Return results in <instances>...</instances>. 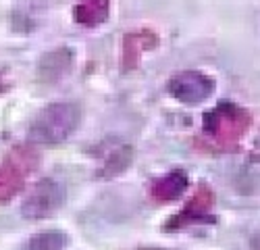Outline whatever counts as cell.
<instances>
[{
    "label": "cell",
    "instance_id": "8",
    "mask_svg": "<svg viewBox=\"0 0 260 250\" xmlns=\"http://www.w3.org/2000/svg\"><path fill=\"white\" fill-rule=\"evenodd\" d=\"M111 13V0H77L73 9V17L79 25L96 27L108 19Z\"/></svg>",
    "mask_w": 260,
    "mask_h": 250
},
{
    "label": "cell",
    "instance_id": "9",
    "mask_svg": "<svg viewBox=\"0 0 260 250\" xmlns=\"http://www.w3.org/2000/svg\"><path fill=\"white\" fill-rule=\"evenodd\" d=\"M212 204H214V194H212V190H208L206 185H200V190L196 192V196L191 198V202L185 206V211L181 213V217L177 215L175 219L181 223L179 227H183V223L185 221H210L208 217H204V213L208 211V208H212Z\"/></svg>",
    "mask_w": 260,
    "mask_h": 250
},
{
    "label": "cell",
    "instance_id": "5",
    "mask_svg": "<svg viewBox=\"0 0 260 250\" xmlns=\"http://www.w3.org/2000/svg\"><path fill=\"white\" fill-rule=\"evenodd\" d=\"M167 92L179 102L200 104L214 92V79L202 71H181L169 79Z\"/></svg>",
    "mask_w": 260,
    "mask_h": 250
},
{
    "label": "cell",
    "instance_id": "4",
    "mask_svg": "<svg viewBox=\"0 0 260 250\" xmlns=\"http://www.w3.org/2000/svg\"><path fill=\"white\" fill-rule=\"evenodd\" d=\"M64 200H67L64 183H60L54 177L40 179L27 192L23 204H21V215L25 219H31V221L52 217L64 204Z\"/></svg>",
    "mask_w": 260,
    "mask_h": 250
},
{
    "label": "cell",
    "instance_id": "7",
    "mask_svg": "<svg viewBox=\"0 0 260 250\" xmlns=\"http://www.w3.org/2000/svg\"><path fill=\"white\" fill-rule=\"evenodd\" d=\"M187 183L189 179L183 171H173L154 179L152 188H150V194L158 202H171V200H177L187 190Z\"/></svg>",
    "mask_w": 260,
    "mask_h": 250
},
{
    "label": "cell",
    "instance_id": "3",
    "mask_svg": "<svg viewBox=\"0 0 260 250\" xmlns=\"http://www.w3.org/2000/svg\"><path fill=\"white\" fill-rule=\"evenodd\" d=\"M38 152L31 146H15L0 163V202H9L17 192L23 190L27 175L38 167Z\"/></svg>",
    "mask_w": 260,
    "mask_h": 250
},
{
    "label": "cell",
    "instance_id": "1",
    "mask_svg": "<svg viewBox=\"0 0 260 250\" xmlns=\"http://www.w3.org/2000/svg\"><path fill=\"white\" fill-rule=\"evenodd\" d=\"M81 121V109L75 102H50L29 123L27 138L34 144L56 146L67 140Z\"/></svg>",
    "mask_w": 260,
    "mask_h": 250
},
{
    "label": "cell",
    "instance_id": "6",
    "mask_svg": "<svg viewBox=\"0 0 260 250\" xmlns=\"http://www.w3.org/2000/svg\"><path fill=\"white\" fill-rule=\"evenodd\" d=\"M71 65H73V52L69 48H56L40 58L38 75L42 81H56L69 73Z\"/></svg>",
    "mask_w": 260,
    "mask_h": 250
},
{
    "label": "cell",
    "instance_id": "10",
    "mask_svg": "<svg viewBox=\"0 0 260 250\" xmlns=\"http://www.w3.org/2000/svg\"><path fill=\"white\" fill-rule=\"evenodd\" d=\"M69 246V236L50 229V232H40L31 236L25 244V250H64Z\"/></svg>",
    "mask_w": 260,
    "mask_h": 250
},
{
    "label": "cell",
    "instance_id": "11",
    "mask_svg": "<svg viewBox=\"0 0 260 250\" xmlns=\"http://www.w3.org/2000/svg\"><path fill=\"white\" fill-rule=\"evenodd\" d=\"M250 248H252V250H260V229L252 236V240H250Z\"/></svg>",
    "mask_w": 260,
    "mask_h": 250
},
{
    "label": "cell",
    "instance_id": "2",
    "mask_svg": "<svg viewBox=\"0 0 260 250\" xmlns=\"http://www.w3.org/2000/svg\"><path fill=\"white\" fill-rule=\"evenodd\" d=\"M250 128V115L231 102H221L216 109L204 115V134L214 144L233 146L242 140Z\"/></svg>",
    "mask_w": 260,
    "mask_h": 250
}]
</instances>
